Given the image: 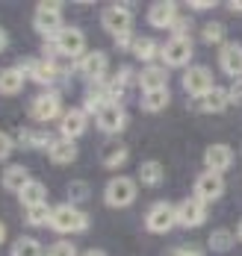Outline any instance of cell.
<instances>
[{
  "label": "cell",
  "mask_w": 242,
  "mask_h": 256,
  "mask_svg": "<svg viewBox=\"0 0 242 256\" xmlns=\"http://www.w3.org/2000/svg\"><path fill=\"white\" fill-rule=\"evenodd\" d=\"M48 156H51V162H54V165H71V162L77 159V142L62 138V136H59L54 144H51Z\"/></svg>",
  "instance_id": "20"
},
{
  "label": "cell",
  "mask_w": 242,
  "mask_h": 256,
  "mask_svg": "<svg viewBox=\"0 0 242 256\" xmlns=\"http://www.w3.org/2000/svg\"><path fill=\"white\" fill-rule=\"evenodd\" d=\"M77 68H80V74H83L86 80L104 82V77H107V53H104V50L86 53L80 62H77Z\"/></svg>",
  "instance_id": "13"
},
{
  "label": "cell",
  "mask_w": 242,
  "mask_h": 256,
  "mask_svg": "<svg viewBox=\"0 0 242 256\" xmlns=\"http://www.w3.org/2000/svg\"><path fill=\"white\" fill-rule=\"evenodd\" d=\"M204 165H207V171H213V174H224V171L233 165V150H230L227 144H210V148L204 150Z\"/></svg>",
  "instance_id": "14"
},
{
  "label": "cell",
  "mask_w": 242,
  "mask_h": 256,
  "mask_svg": "<svg viewBox=\"0 0 242 256\" xmlns=\"http://www.w3.org/2000/svg\"><path fill=\"white\" fill-rule=\"evenodd\" d=\"M15 148H21V150H36V130H18V136H15Z\"/></svg>",
  "instance_id": "34"
},
{
  "label": "cell",
  "mask_w": 242,
  "mask_h": 256,
  "mask_svg": "<svg viewBox=\"0 0 242 256\" xmlns=\"http://www.w3.org/2000/svg\"><path fill=\"white\" fill-rule=\"evenodd\" d=\"M33 26H36L42 36H48V38L54 42L56 36L65 30V26H62V6H59V3H54V0H45V3H39V6H36Z\"/></svg>",
  "instance_id": "1"
},
{
  "label": "cell",
  "mask_w": 242,
  "mask_h": 256,
  "mask_svg": "<svg viewBox=\"0 0 242 256\" xmlns=\"http://www.w3.org/2000/svg\"><path fill=\"white\" fill-rule=\"evenodd\" d=\"M45 198H48V188H45L42 180H30L27 186L18 192V200L24 204V209H33V206L45 204Z\"/></svg>",
  "instance_id": "21"
},
{
  "label": "cell",
  "mask_w": 242,
  "mask_h": 256,
  "mask_svg": "<svg viewBox=\"0 0 242 256\" xmlns=\"http://www.w3.org/2000/svg\"><path fill=\"white\" fill-rule=\"evenodd\" d=\"M12 148H15V142H12V138H9L6 132H0V162H3V159H9Z\"/></svg>",
  "instance_id": "35"
},
{
  "label": "cell",
  "mask_w": 242,
  "mask_h": 256,
  "mask_svg": "<svg viewBox=\"0 0 242 256\" xmlns=\"http://www.w3.org/2000/svg\"><path fill=\"white\" fill-rule=\"evenodd\" d=\"M174 224H177V209H174V204H168V200L154 204L151 209H148V215H145V227H148V232H157V236L168 232Z\"/></svg>",
  "instance_id": "4"
},
{
  "label": "cell",
  "mask_w": 242,
  "mask_h": 256,
  "mask_svg": "<svg viewBox=\"0 0 242 256\" xmlns=\"http://www.w3.org/2000/svg\"><path fill=\"white\" fill-rule=\"evenodd\" d=\"M183 88H186L192 98H204V94L213 88V74H210V68H204V65L186 68V74H183Z\"/></svg>",
  "instance_id": "8"
},
{
  "label": "cell",
  "mask_w": 242,
  "mask_h": 256,
  "mask_svg": "<svg viewBox=\"0 0 242 256\" xmlns=\"http://www.w3.org/2000/svg\"><path fill=\"white\" fill-rule=\"evenodd\" d=\"M6 44H9V32H6V30L0 26V53L6 50Z\"/></svg>",
  "instance_id": "39"
},
{
  "label": "cell",
  "mask_w": 242,
  "mask_h": 256,
  "mask_svg": "<svg viewBox=\"0 0 242 256\" xmlns=\"http://www.w3.org/2000/svg\"><path fill=\"white\" fill-rule=\"evenodd\" d=\"M174 18H177V6H174V3H168V0L154 3V6L148 9V24L157 26V30H171Z\"/></svg>",
  "instance_id": "17"
},
{
  "label": "cell",
  "mask_w": 242,
  "mask_h": 256,
  "mask_svg": "<svg viewBox=\"0 0 242 256\" xmlns=\"http://www.w3.org/2000/svg\"><path fill=\"white\" fill-rule=\"evenodd\" d=\"M227 94H230V103L242 106V77H239V80H233V86L227 88Z\"/></svg>",
  "instance_id": "36"
},
{
  "label": "cell",
  "mask_w": 242,
  "mask_h": 256,
  "mask_svg": "<svg viewBox=\"0 0 242 256\" xmlns=\"http://www.w3.org/2000/svg\"><path fill=\"white\" fill-rule=\"evenodd\" d=\"M59 112H62V103H59L56 92H45V94H39L36 100L30 103V115L36 121H54Z\"/></svg>",
  "instance_id": "12"
},
{
  "label": "cell",
  "mask_w": 242,
  "mask_h": 256,
  "mask_svg": "<svg viewBox=\"0 0 242 256\" xmlns=\"http://www.w3.org/2000/svg\"><path fill=\"white\" fill-rule=\"evenodd\" d=\"M51 230H54V232H86V230H89V215H83L80 209H77V206H71V204L54 206Z\"/></svg>",
  "instance_id": "2"
},
{
  "label": "cell",
  "mask_w": 242,
  "mask_h": 256,
  "mask_svg": "<svg viewBox=\"0 0 242 256\" xmlns=\"http://www.w3.org/2000/svg\"><path fill=\"white\" fill-rule=\"evenodd\" d=\"M174 209H177V224L180 227H201L207 221V204L198 200V198H186Z\"/></svg>",
  "instance_id": "7"
},
{
  "label": "cell",
  "mask_w": 242,
  "mask_h": 256,
  "mask_svg": "<svg viewBox=\"0 0 242 256\" xmlns=\"http://www.w3.org/2000/svg\"><path fill=\"white\" fill-rule=\"evenodd\" d=\"M80 256H107V254H104V250H98V248H95V250H86V254H80Z\"/></svg>",
  "instance_id": "41"
},
{
  "label": "cell",
  "mask_w": 242,
  "mask_h": 256,
  "mask_svg": "<svg viewBox=\"0 0 242 256\" xmlns=\"http://www.w3.org/2000/svg\"><path fill=\"white\" fill-rule=\"evenodd\" d=\"M51 215H54V209L48 204H39V206H33V209H27V224L30 227H51Z\"/></svg>",
  "instance_id": "30"
},
{
  "label": "cell",
  "mask_w": 242,
  "mask_h": 256,
  "mask_svg": "<svg viewBox=\"0 0 242 256\" xmlns=\"http://www.w3.org/2000/svg\"><path fill=\"white\" fill-rule=\"evenodd\" d=\"M24 74L18 71V68H3L0 71V94H6V98H12V94H18L21 88H24Z\"/></svg>",
  "instance_id": "23"
},
{
  "label": "cell",
  "mask_w": 242,
  "mask_h": 256,
  "mask_svg": "<svg viewBox=\"0 0 242 256\" xmlns=\"http://www.w3.org/2000/svg\"><path fill=\"white\" fill-rule=\"evenodd\" d=\"M89 182H83V180H74L71 186H68V204L71 206H77V204H86L89 200Z\"/></svg>",
  "instance_id": "32"
},
{
  "label": "cell",
  "mask_w": 242,
  "mask_h": 256,
  "mask_svg": "<svg viewBox=\"0 0 242 256\" xmlns=\"http://www.w3.org/2000/svg\"><path fill=\"white\" fill-rule=\"evenodd\" d=\"M133 56L139 62L151 65V62H157V56H162V48H157L154 38H133Z\"/></svg>",
  "instance_id": "25"
},
{
  "label": "cell",
  "mask_w": 242,
  "mask_h": 256,
  "mask_svg": "<svg viewBox=\"0 0 242 256\" xmlns=\"http://www.w3.org/2000/svg\"><path fill=\"white\" fill-rule=\"evenodd\" d=\"M224 194V177L221 174H213V171H204L201 177L195 180V198L210 204V200H218Z\"/></svg>",
  "instance_id": "10"
},
{
  "label": "cell",
  "mask_w": 242,
  "mask_h": 256,
  "mask_svg": "<svg viewBox=\"0 0 242 256\" xmlns=\"http://www.w3.org/2000/svg\"><path fill=\"white\" fill-rule=\"evenodd\" d=\"M218 65H221V71L224 74H230V77H242V44H233V42H227V44H221V50H218Z\"/></svg>",
  "instance_id": "15"
},
{
  "label": "cell",
  "mask_w": 242,
  "mask_h": 256,
  "mask_svg": "<svg viewBox=\"0 0 242 256\" xmlns=\"http://www.w3.org/2000/svg\"><path fill=\"white\" fill-rule=\"evenodd\" d=\"M45 256H80V254H77L74 242H65V238H59V242H54V244L45 250Z\"/></svg>",
  "instance_id": "33"
},
{
  "label": "cell",
  "mask_w": 242,
  "mask_h": 256,
  "mask_svg": "<svg viewBox=\"0 0 242 256\" xmlns=\"http://www.w3.org/2000/svg\"><path fill=\"white\" fill-rule=\"evenodd\" d=\"M165 82H168V71H165L162 65H145V71L139 74V88H142L145 94L165 88Z\"/></svg>",
  "instance_id": "18"
},
{
  "label": "cell",
  "mask_w": 242,
  "mask_h": 256,
  "mask_svg": "<svg viewBox=\"0 0 242 256\" xmlns=\"http://www.w3.org/2000/svg\"><path fill=\"white\" fill-rule=\"evenodd\" d=\"M136 194H139V188H136V182L130 177H115L107 182V192H104V200L107 206H115V209H124V206H130L136 200Z\"/></svg>",
  "instance_id": "5"
},
{
  "label": "cell",
  "mask_w": 242,
  "mask_h": 256,
  "mask_svg": "<svg viewBox=\"0 0 242 256\" xmlns=\"http://www.w3.org/2000/svg\"><path fill=\"white\" fill-rule=\"evenodd\" d=\"M171 256H204V254H201L198 248H174Z\"/></svg>",
  "instance_id": "38"
},
{
  "label": "cell",
  "mask_w": 242,
  "mask_h": 256,
  "mask_svg": "<svg viewBox=\"0 0 242 256\" xmlns=\"http://www.w3.org/2000/svg\"><path fill=\"white\" fill-rule=\"evenodd\" d=\"M12 256H45V248L39 244V238H30V236H24V238H18V242H15Z\"/></svg>",
  "instance_id": "28"
},
{
  "label": "cell",
  "mask_w": 242,
  "mask_h": 256,
  "mask_svg": "<svg viewBox=\"0 0 242 256\" xmlns=\"http://www.w3.org/2000/svg\"><path fill=\"white\" fill-rule=\"evenodd\" d=\"M230 103V94H227V88H218V86H213L204 98H198L195 100V106L201 109V112H210V115H215V112H224V106Z\"/></svg>",
  "instance_id": "19"
},
{
  "label": "cell",
  "mask_w": 242,
  "mask_h": 256,
  "mask_svg": "<svg viewBox=\"0 0 242 256\" xmlns=\"http://www.w3.org/2000/svg\"><path fill=\"white\" fill-rule=\"evenodd\" d=\"M213 6H215L213 0H192L189 3V9H195V12H210Z\"/></svg>",
  "instance_id": "37"
},
{
  "label": "cell",
  "mask_w": 242,
  "mask_h": 256,
  "mask_svg": "<svg viewBox=\"0 0 242 256\" xmlns=\"http://www.w3.org/2000/svg\"><path fill=\"white\" fill-rule=\"evenodd\" d=\"M227 9H233V12H242V0H230V3H227Z\"/></svg>",
  "instance_id": "40"
},
{
  "label": "cell",
  "mask_w": 242,
  "mask_h": 256,
  "mask_svg": "<svg viewBox=\"0 0 242 256\" xmlns=\"http://www.w3.org/2000/svg\"><path fill=\"white\" fill-rule=\"evenodd\" d=\"M162 180H165V171H162V165L157 159H148V162H142L139 165V182L142 186H162Z\"/></svg>",
  "instance_id": "24"
},
{
  "label": "cell",
  "mask_w": 242,
  "mask_h": 256,
  "mask_svg": "<svg viewBox=\"0 0 242 256\" xmlns=\"http://www.w3.org/2000/svg\"><path fill=\"white\" fill-rule=\"evenodd\" d=\"M95 118H98L101 132H107V136H115V132H121V130L127 127V112H124V106H115V103L104 106Z\"/></svg>",
  "instance_id": "11"
},
{
  "label": "cell",
  "mask_w": 242,
  "mask_h": 256,
  "mask_svg": "<svg viewBox=\"0 0 242 256\" xmlns=\"http://www.w3.org/2000/svg\"><path fill=\"white\" fill-rule=\"evenodd\" d=\"M30 180H33V177H30V171L24 168V165H9V168L3 171L0 182H3V188H6V192H21Z\"/></svg>",
  "instance_id": "22"
},
{
  "label": "cell",
  "mask_w": 242,
  "mask_h": 256,
  "mask_svg": "<svg viewBox=\"0 0 242 256\" xmlns=\"http://www.w3.org/2000/svg\"><path fill=\"white\" fill-rule=\"evenodd\" d=\"M189 59H192V42L189 38H174L171 36L162 44V62L168 68H180V65H186Z\"/></svg>",
  "instance_id": "9"
},
{
  "label": "cell",
  "mask_w": 242,
  "mask_h": 256,
  "mask_svg": "<svg viewBox=\"0 0 242 256\" xmlns=\"http://www.w3.org/2000/svg\"><path fill=\"white\" fill-rule=\"evenodd\" d=\"M54 42H56L59 56H71V59H77V56H80V59H83V53H86V36H83L80 26H65Z\"/></svg>",
  "instance_id": "6"
},
{
  "label": "cell",
  "mask_w": 242,
  "mask_h": 256,
  "mask_svg": "<svg viewBox=\"0 0 242 256\" xmlns=\"http://www.w3.org/2000/svg\"><path fill=\"white\" fill-rule=\"evenodd\" d=\"M171 100V94H168V88H160V92H148V94H142V109L145 112H162L165 106Z\"/></svg>",
  "instance_id": "26"
},
{
  "label": "cell",
  "mask_w": 242,
  "mask_h": 256,
  "mask_svg": "<svg viewBox=\"0 0 242 256\" xmlns=\"http://www.w3.org/2000/svg\"><path fill=\"white\" fill-rule=\"evenodd\" d=\"M104 30L112 32L118 42H121V38H130V32H133V12H130L124 3L107 6V9H104Z\"/></svg>",
  "instance_id": "3"
},
{
  "label": "cell",
  "mask_w": 242,
  "mask_h": 256,
  "mask_svg": "<svg viewBox=\"0 0 242 256\" xmlns=\"http://www.w3.org/2000/svg\"><path fill=\"white\" fill-rule=\"evenodd\" d=\"M201 42L204 44H221L224 42V24L221 21H207L201 26Z\"/></svg>",
  "instance_id": "31"
},
{
  "label": "cell",
  "mask_w": 242,
  "mask_h": 256,
  "mask_svg": "<svg viewBox=\"0 0 242 256\" xmlns=\"http://www.w3.org/2000/svg\"><path fill=\"white\" fill-rule=\"evenodd\" d=\"M86 124H89V118H86V112L83 109H68V112H62V124H59V136L62 138H77L86 132Z\"/></svg>",
  "instance_id": "16"
},
{
  "label": "cell",
  "mask_w": 242,
  "mask_h": 256,
  "mask_svg": "<svg viewBox=\"0 0 242 256\" xmlns=\"http://www.w3.org/2000/svg\"><path fill=\"white\" fill-rule=\"evenodd\" d=\"M236 238L242 242V221H239V227H236Z\"/></svg>",
  "instance_id": "43"
},
{
  "label": "cell",
  "mask_w": 242,
  "mask_h": 256,
  "mask_svg": "<svg viewBox=\"0 0 242 256\" xmlns=\"http://www.w3.org/2000/svg\"><path fill=\"white\" fill-rule=\"evenodd\" d=\"M3 238H6V227H3V221H0V244H3Z\"/></svg>",
  "instance_id": "42"
},
{
  "label": "cell",
  "mask_w": 242,
  "mask_h": 256,
  "mask_svg": "<svg viewBox=\"0 0 242 256\" xmlns=\"http://www.w3.org/2000/svg\"><path fill=\"white\" fill-rule=\"evenodd\" d=\"M101 162H104L107 168H121V165L127 162V148H124V144H107V148L101 150Z\"/></svg>",
  "instance_id": "27"
},
{
  "label": "cell",
  "mask_w": 242,
  "mask_h": 256,
  "mask_svg": "<svg viewBox=\"0 0 242 256\" xmlns=\"http://www.w3.org/2000/svg\"><path fill=\"white\" fill-rule=\"evenodd\" d=\"M233 248V232L230 230H213L210 232V250H215V254H227Z\"/></svg>",
  "instance_id": "29"
}]
</instances>
